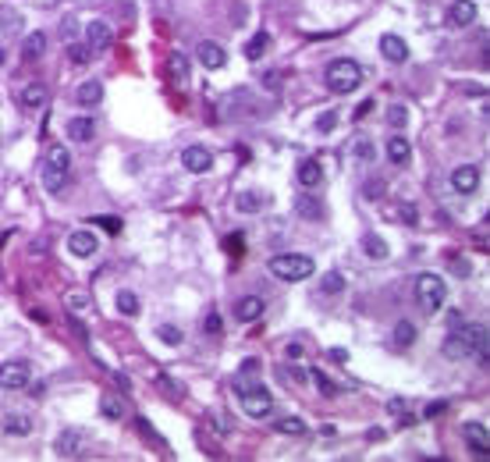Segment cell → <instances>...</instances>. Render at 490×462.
<instances>
[{
    "mask_svg": "<svg viewBox=\"0 0 490 462\" xmlns=\"http://www.w3.org/2000/svg\"><path fill=\"white\" fill-rule=\"evenodd\" d=\"M362 253L370 256V260H377V263H384L387 256H391V249H387V242L380 238V235H362Z\"/></svg>",
    "mask_w": 490,
    "mask_h": 462,
    "instance_id": "obj_25",
    "label": "cell"
},
{
    "mask_svg": "<svg viewBox=\"0 0 490 462\" xmlns=\"http://www.w3.org/2000/svg\"><path fill=\"white\" fill-rule=\"evenodd\" d=\"M256 110H260V104H256V97H253L249 89H235L231 97H228V114L231 117H249Z\"/></svg>",
    "mask_w": 490,
    "mask_h": 462,
    "instance_id": "obj_15",
    "label": "cell"
},
{
    "mask_svg": "<svg viewBox=\"0 0 490 462\" xmlns=\"http://www.w3.org/2000/svg\"><path fill=\"white\" fill-rule=\"evenodd\" d=\"M476 22V4L473 0H455V4L444 11V25L448 28H466Z\"/></svg>",
    "mask_w": 490,
    "mask_h": 462,
    "instance_id": "obj_13",
    "label": "cell"
},
{
    "mask_svg": "<svg viewBox=\"0 0 490 462\" xmlns=\"http://www.w3.org/2000/svg\"><path fill=\"white\" fill-rule=\"evenodd\" d=\"M206 331H210V334H221V317H217V313L206 317Z\"/></svg>",
    "mask_w": 490,
    "mask_h": 462,
    "instance_id": "obj_49",
    "label": "cell"
},
{
    "mask_svg": "<svg viewBox=\"0 0 490 462\" xmlns=\"http://www.w3.org/2000/svg\"><path fill=\"white\" fill-rule=\"evenodd\" d=\"M0 65H4V53H0Z\"/></svg>",
    "mask_w": 490,
    "mask_h": 462,
    "instance_id": "obj_55",
    "label": "cell"
},
{
    "mask_svg": "<svg viewBox=\"0 0 490 462\" xmlns=\"http://www.w3.org/2000/svg\"><path fill=\"white\" fill-rule=\"evenodd\" d=\"M68 60L71 65H89V60H93V50H89L85 43H68Z\"/></svg>",
    "mask_w": 490,
    "mask_h": 462,
    "instance_id": "obj_42",
    "label": "cell"
},
{
    "mask_svg": "<svg viewBox=\"0 0 490 462\" xmlns=\"http://www.w3.org/2000/svg\"><path fill=\"white\" fill-rule=\"evenodd\" d=\"M334 121H338V114H334V110H327V114L316 121V132H330V129H334Z\"/></svg>",
    "mask_w": 490,
    "mask_h": 462,
    "instance_id": "obj_46",
    "label": "cell"
},
{
    "mask_svg": "<svg viewBox=\"0 0 490 462\" xmlns=\"http://www.w3.org/2000/svg\"><path fill=\"white\" fill-rule=\"evenodd\" d=\"M341 288H345V277H341L338 270H327L323 281H320V292H323V295H338Z\"/></svg>",
    "mask_w": 490,
    "mask_h": 462,
    "instance_id": "obj_39",
    "label": "cell"
},
{
    "mask_svg": "<svg viewBox=\"0 0 490 462\" xmlns=\"http://www.w3.org/2000/svg\"><path fill=\"white\" fill-rule=\"evenodd\" d=\"M263 85H267L270 92H278V89H281V75H278V72H267V75H263Z\"/></svg>",
    "mask_w": 490,
    "mask_h": 462,
    "instance_id": "obj_47",
    "label": "cell"
},
{
    "mask_svg": "<svg viewBox=\"0 0 490 462\" xmlns=\"http://www.w3.org/2000/svg\"><path fill=\"white\" fill-rule=\"evenodd\" d=\"M75 100H78L82 107H96V104L103 100V82H96V79L82 82V85L75 89Z\"/></svg>",
    "mask_w": 490,
    "mask_h": 462,
    "instance_id": "obj_24",
    "label": "cell"
},
{
    "mask_svg": "<svg viewBox=\"0 0 490 462\" xmlns=\"http://www.w3.org/2000/svg\"><path fill=\"white\" fill-rule=\"evenodd\" d=\"M85 302H89L85 295H75V292L68 295V306H71V310H85Z\"/></svg>",
    "mask_w": 490,
    "mask_h": 462,
    "instance_id": "obj_51",
    "label": "cell"
},
{
    "mask_svg": "<svg viewBox=\"0 0 490 462\" xmlns=\"http://www.w3.org/2000/svg\"><path fill=\"white\" fill-rule=\"evenodd\" d=\"M100 413L107 416V420H125V402H121V398H114V395H103L100 398Z\"/></svg>",
    "mask_w": 490,
    "mask_h": 462,
    "instance_id": "obj_34",
    "label": "cell"
},
{
    "mask_svg": "<svg viewBox=\"0 0 490 462\" xmlns=\"http://www.w3.org/2000/svg\"><path fill=\"white\" fill-rule=\"evenodd\" d=\"M267 267L278 281H305V277H313V270H316V263L302 253H278V256H270Z\"/></svg>",
    "mask_w": 490,
    "mask_h": 462,
    "instance_id": "obj_4",
    "label": "cell"
},
{
    "mask_svg": "<svg viewBox=\"0 0 490 462\" xmlns=\"http://www.w3.org/2000/svg\"><path fill=\"white\" fill-rule=\"evenodd\" d=\"M96 249H100V238L89 231V228H78V231L68 235V253H71V256L89 260V256H96Z\"/></svg>",
    "mask_w": 490,
    "mask_h": 462,
    "instance_id": "obj_10",
    "label": "cell"
},
{
    "mask_svg": "<svg viewBox=\"0 0 490 462\" xmlns=\"http://www.w3.org/2000/svg\"><path fill=\"white\" fill-rule=\"evenodd\" d=\"M370 110H377V107H373V100H362V104H359V110H355V121H362Z\"/></svg>",
    "mask_w": 490,
    "mask_h": 462,
    "instance_id": "obj_50",
    "label": "cell"
},
{
    "mask_svg": "<svg viewBox=\"0 0 490 462\" xmlns=\"http://www.w3.org/2000/svg\"><path fill=\"white\" fill-rule=\"evenodd\" d=\"M273 427H278V434H305V423L298 416H281Z\"/></svg>",
    "mask_w": 490,
    "mask_h": 462,
    "instance_id": "obj_41",
    "label": "cell"
},
{
    "mask_svg": "<svg viewBox=\"0 0 490 462\" xmlns=\"http://www.w3.org/2000/svg\"><path fill=\"white\" fill-rule=\"evenodd\" d=\"M85 445H89L85 430H78V427H68V430H60V434H57V441H53V452H57L60 459H78V455L85 452Z\"/></svg>",
    "mask_w": 490,
    "mask_h": 462,
    "instance_id": "obj_7",
    "label": "cell"
},
{
    "mask_svg": "<svg viewBox=\"0 0 490 462\" xmlns=\"http://www.w3.org/2000/svg\"><path fill=\"white\" fill-rule=\"evenodd\" d=\"M167 68H171L174 82H189V57L181 53V50H174V53L167 57Z\"/></svg>",
    "mask_w": 490,
    "mask_h": 462,
    "instance_id": "obj_32",
    "label": "cell"
},
{
    "mask_svg": "<svg viewBox=\"0 0 490 462\" xmlns=\"http://www.w3.org/2000/svg\"><path fill=\"white\" fill-rule=\"evenodd\" d=\"M444 299H448V285H444L441 274H419V277H416V302H419V310H423L426 317L441 313Z\"/></svg>",
    "mask_w": 490,
    "mask_h": 462,
    "instance_id": "obj_5",
    "label": "cell"
},
{
    "mask_svg": "<svg viewBox=\"0 0 490 462\" xmlns=\"http://www.w3.org/2000/svg\"><path fill=\"white\" fill-rule=\"evenodd\" d=\"M387 125L398 132V129H405L409 125V107L405 104H394V107H387Z\"/></svg>",
    "mask_w": 490,
    "mask_h": 462,
    "instance_id": "obj_38",
    "label": "cell"
},
{
    "mask_svg": "<svg viewBox=\"0 0 490 462\" xmlns=\"http://www.w3.org/2000/svg\"><path fill=\"white\" fill-rule=\"evenodd\" d=\"M267 47H270V36H267V33H256L249 43H245V57H249V60H260V57L267 53Z\"/></svg>",
    "mask_w": 490,
    "mask_h": 462,
    "instance_id": "obj_36",
    "label": "cell"
},
{
    "mask_svg": "<svg viewBox=\"0 0 490 462\" xmlns=\"http://www.w3.org/2000/svg\"><path fill=\"white\" fill-rule=\"evenodd\" d=\"M89 224H100L107 235H121V217H93Z\"/></svg>",
    "mask_w": 490,
    "mask_h": 462,
    "instance_id": "obj_45",
    "label": "cell"
},
{
    "mask_svg": "<svg viewBox=\"0 0 490 462\" xmlns=\"http://www.w3.org/2000/svg\"><path fill=\"white\" fill-rule=\"evenodd\" d=\"M242 398V409H245V416H253V420H267L270 413H273V395L263 388V384H253L245 395H238Z\"/></svg>",
    "mask_w": 490,
    "mask_h": 462,
    "instance_id": "obj_6",
    "label": "cell"
},
{
    "mask_svg": "<svg viewBox=\"0 0 490 462\" xmlns=\"http://www.w3.org/2000/svg\"><path fill=\"white\" fill-rule=\"evenodd\" d=\"M110 43H114V28H110L103 18H93V22L85 25V47L93 50V57H96V53H103Z\"/></svg>",
    "mask_w": 490,
    "mask_h": 462,
    "instance_id": "obj_8",
    "label": "cell"
},
{
    "mask_svg": "<svg viewBox=\"0 0 490 462\" xmlns=\"http://www.w3.org/2000/svg\"><path fill=\"white\" fill-rule=\"evenodd\" d=\"M93 135H96L93 117H71L68 121V139L71 142H93Z\"/></svg>",
    "mask_w": 490,
    "mask_h": 462,
    "instance_id": "obj_23",
    "label": "cell"
},
{
    "mask_svg": "<svg viewBox=\"0 0 490 462\" xmlns=\"http://www.w3.org/2000/svg\"><path fill=\"white\" fill-rule=\"evenodd\" d=\"M387 409H391V413H402V409H405V402H402V398H391Z\"/></svg>",
    "mask_w": 490,
    "mask_h": 462,
    "instance_id": "obj_54",
    "label": "cell"
},
{
    "mask_svg": "<svg viewBox=\"0 0 490 462\" xmlns=\"http://www.w3.org/2000/svg\"><path fill=\"white\" fill-rule=\"evenodd\" d=\"M409 157H412V142H409L402 132H394V135L387 139V160L402 167V164H409Z\"/></svg>",
    "mask_w": 490,
    "mask_h": 462,
    "instance_id": "obj_22",
    "label": "cell"
},
{
    "mask_svg": "<svg viewBox=\"0 0 490 462\" xmlns=\"http://www.w3.org/2000/svg\"><path fill=\"white\" fill-rule=\"evenodd\" d=\"M263 310H267V306H263V299H260V295H245V299H238V302H235V317H238L242 324L260 320V317H263Z\"/></svg>",
    "mask_w": 490,
    "mask_h": 462,
    "instance_id": "obj_21",
    "label": "cell"
},
{
    "mask_svg": "<svg viewBox=\"0 0 490 462\" xmlns=\"http://www.w3.org/2000/svg\"><path fill=\"white\" fill-rule=\"evenodd\" d=\"M323 82H327V89L330 92H355L359 89V82H362V68L355 65L352 57H338V60H330L327 65V72H323Z\"/></svg>",
    "mask_w": 490,
    "mask_h": 462,
    "instance_id": "obj_3",
    "label": "cell"
},
{
    "mask_svg": "<svg viewBox=\"0 0 490 462\" xmlns=\"http://www.w3.org/2000/svg\"><path fill=\"white\" fill-rule=\"evenodd\" d=\"M135 423H139V434H142L146 441H153V445H157L160 452H167V441H164V438L157 434V430H153V427H149V420H146V416H139Z\"/></svg>",
    "mask_w": 490,
    "mask_h": 462,
    "instance_id": "obj_40",
    "label": "cell"
},
{
    "mask_svg": "<svg viewBox=\"0 0 490 462\" xmlns=\"http://www.w3.org/2000/svg\"><path fill=\"white\" fill-rule=\"evenodd\" d=\"M68 171H71V153L60 146V142L47 146V160H43V185H47V192H53V196L65 192Z\"/></svg>",
    "mask_w": 490,
    "mask_h": 462,
    "instance_id": "obj_2",
    "label": "cell"
},
{
    "mask_svg": "<svg viewBox=\"0 0 490 462\" xmlns=\"http://www.w3.org/2000/svg\"><path fill=\"white\" fill-rule=\"evenodd\" d=\"M441 352L448 359L476 356L480 366H490V338H487V327L483 324H458V327H451V334L444 338V349Z\"/></svg>",
    "mask_w": 490,
    "mask_h": 462,
    "instance_id": "obj_1",
    "label": "cell"
},
{
    "mask_svg": "<svg viewBox=\"0 0 490 462\" xmlns=\"http://www.w3.org/2000/svg\"><path fill=\"white\" fill-rule=\"evenodd\" d=\"M310 377H313V384H316V388H320L323 395H341V388H338V384H334V381H330L327 374H320V370H313V374H310Z\"/></svg>",
    "mask_w": 490,
    "mask_h": 462,
    "instance_id": "obj_43",
    "label": "cell"
},
{
    "mask_svg": "<svg viewBox=\"0 0 490 462\" xmlns=\"http://www.w3.org/2000/svg\"><path fill=\"white\" fill-rule=\"evenodd\" d=\"M235 206H238L242 213H260V210L267 206V196H263V192H242V196L235 199Z\"/></svg>",
    "mask_w": 490,
    "mask_h": 462,
    "instance_id": "obj_31",
    "label": "cell"
},
{
    "mask_svg": "<svg viewBox=\"0 0 490 462\" xmlns=\"http://www.w3.org/2000/svg\"><path fill=\"white\" fill-rule=\"evenodd\" d=\"M352 157H355L359 164H366V167H370V164L377 160V146H373V139H366V135L352 139Z\"/></svg>",
    "mask_w": 490,
    "mask_h": 462,
    "instance_id": "obj_26",
    "label": "cell"
},
{
    "mask_svg": "<svg viewBox=\"0 0 490 462\" xmlns=\"http://www.w3.org/2000/svg\"><path fill=\"white\" fill-rule=\"evenodd\" d=\"M412 342H416V327H412L409 320H398V324H394V345H398V349H409Z\"/></svg>",
    "mask_w": 490,
    "mask_h": 462,
    "instance_id": "obj_35",
    "label": "cell"
},
{
    "mask_svg": "<svg viewBox=\"0 0 490 462\" xmlns=\"http://www.w3.org/2000/svg\"><path fill=\"white\" fill-rule=\"evenodd\" d=\"M462 434H466L469 452H473L476 459L490 455V438H487V427H483V423H466V427H462Z\"/></svg>",
    "mask_w": 490,
    "mask_h": 462,
    "instance_id": "obj_17",
    "label": "cell"
},
{
    "mask_svg": "<svg viewBox=\"0 0 490 462\" xmlns=\"http://www.w3.org/2000/svg\"><path fill=\"white\" fill-rule=\"evenodd\" d=\"M298 185H302V189H320V185H323V164L313 160V157H305L298 164Z\"/></svg>",
    "mask_w": 490,
    "mask_h": 462,
    "instance_id": "obj_20",
    "label": "cell"
},
{
    "mask_svg": "<svg viewBox=\"0 0 490 462\" xmlns=\"http://www.w3.org/2000/svg\"><path fill=\"white\" fill-rule=\"evenodd\" d=\"M196 53H199V65H203L206 72H221V68L228 65V50H224L221 43H213V40H203V43L196 47Z\"/></svg>",
    "mask_w": 490,
    "mask_h": 462,
    "instance_id": "obj_12",
    "label": "cell"
},
{
    "mask_svg": "<svg viewBox=\"0 0 490 462\" xmlns=\"http://www.w3.org/2000/svg\"><path fill=\"white\" fill-rule=\"evenodd\" d=\"M380 53L391 60V65H405V60H409V47H405V40H402V36H394V33L380 36Z\"/></svg>",
    "mask_w": 490,
    "mask_h": 462,
    "instance_id": "obj_18",
    "label": "cell"
},
{
    "mask_svg": "<svg viewBox=\"0 0 490 462\" xmlns=\"http://www.w3.org/2000/svg\"><path fill=\"white\" fill-rule=\"evenodd\" d=\"M451 189L458 196H473L480 189V167L476 164H462V167H455L451 171Z\"/></svg>",
    "mask_w": 490,
    "mask_h": 462,
    "instance_id": "obj_11",
    "label": "cell"
},
{
    "mask_svg": "<svg viewBox=\"0 0 490 462\" xmlns=\"http://www.w3.org/2000/svg\"><path fill=\"white\" fill-rule=\"evenodd\" d=\"M4 434H11V438H25V434H33V420L22 416V413L4 416Z\"/></svg>",
    "mask_w": 490,
    "mask_h": 462,
    "instance_id": "obj_28",
    "label": "cell"
},
{
    "mask_svg": "<svg viewBox=\"0 0 490 462\" xmlns=\"http://www.w3.org/2000/svg\"><path fill=\"white\" fill-rule=\"evenodd\" d=\"M398 217H402L409 228H416V224H419V210H416V203H402V206H398Z\"/></svg>",
    "mask_w": 490,
    "mask_h": 462,
    "instance_id": "obj_44",
    "label": "cell"
},
{
    "mask_svg": "<svg viewBox=\"0 0 490 462\" xmlns=\"http://www.w3.org/2000/svg\"><path fill=\"white\" fill-rule=\"evenodd\" d=\"M260 359H245L242 363V370H238V374L231 377V388H235V395H245V391H249L253 388V377H260ZM260 384V381H256Z\"/></svg>",
    "mask_w": 490,
    "mask_h": 462,
    "instance_id": "obj_19",
    "label": "cell"
},
{
    "mask_svg": "<svg viewBox=\"0 0 490 462\" xmlns=\"http://www.w3.org/2000/svg\"><path fill=\"white\" fill-rule=\"evenodd\" d=\"M114 306H117V313H125V317H139V295L135 292H128V288H121L117 295H114Z\"/></svg>",
    "mask_w": 490,
    "mask_h": 462,
    "instance_id": "obj_30",
    "label": "cell"
},
{
    "mask_svg": "<svg viewBox=\"0 0 490 462\" xmlns=\"http://www.w3.org/2000/svg\"><path fill=\"white\" fill-rule=\"evenodd\" d=\"M181 164H185V171H192V174H206L213 167V153L203 149V146H189L185 153H181Z\"/></svg>",
    "mask_w": 490,
    "mask_h": 462,
    "instance_id": "obj_16",
    "label": "cell"
},
{
    "mask_svg": "<svg viewBox=\"0 0 490 462\" xmlns=\"http://www.w3.org/2000/svg\"><path fill=\"white\" fill-rule=\"evenodd\" d=\"M295 210H298V217H305V221L323 217V206H320L313 196H298V199H295Z\"/></svg>",
    "mask_w": 490,
    "mask_h": 462,
    "instance_id": "obj_33",
    "label": "cell"
},
{
    "mask_svg": "<svg viewBox=\"0 0 490 462\" xmlns=\"http://www.w3.org/2000/svg\"><path fill=\"white\" fill-rule=\"evenodd\" d=\"M47 97H50V92H47L43 82H28V85L18 92V107L28 110V114H33V110H43V107H47Z\"/></svg>",
    "mask_w": 490,
    "mask_h": 462,
    "instance_id": "obj_14",
    "label": "cell"
},
{
    "mask_svg": "<svg viewBox=\"0 0 490 462\" xmlns=\"http://www.w3.org/2000/svg\"><path fill=\"white\" fill-rule=\"evenodd\" d=\"M330 359H334V363H348V352H345V349H330Z\"/></svg>",
    "mask_w": 490,
    "mask_h": 462,
    "instance_id": "obj_53",
    "label": "cell"
},
{
    "mask_svg": "<svg viewBox=\"0 0 490 462\" xmlns=\"http://www.w3.org/2000/svg\"><path fill=\"white\" fill-rule=\"evenodd\" d=\"M43 53H47V33L25 36V43H22V57H25V60H40Z\"/></svg>",
    "mask_w": 490,
    "mask_h": 462,
    "instance_id": "obj_29",
    "label": "cell"
},
{
    "mask_svg": "<svg viewBox=\"0 0 490 462\" xmlns=\"http://www.w3.org/2000/svg\"><path fill=\"white\" fill-rule=\"evenodd\" d=\"M380 192H384V181H370V185H366V199H380Z\"/></svg>",
    "mask_w": 490,
    "mask_h": 462,
    "instance_id": "obj_48",
    "label": "cell"
},
{
    "mask_svg": "<svg viewBox=\"0 0 490 462\" xmlns=\"http://www.w3.org/2000/svg\"><path fill=\"white\" fill-rule=\"evenodd\" d=\"M444 409H448L444 402H434V406H426V420H434V416H441Z\"/></svg>",
    "mask_w": 490,
    "mask_h": 462,
    "instance_id": "obj_52",
    "label": "cell"
},
{
    "mask_svg": "<svg viewBox=\"0 0 490 462\" xmlns=\"http://www.w3.org/2000/svg\"><path fill=\"white\" fill-rule=\"evenodd\" d=\"M157 338H160L164 345H174V349H178L181 342H185V334H181V327H174V324H160V327H157Z\"/></svg>",
    "mask_w": 490,
    "mask_h": 462,
    "instance_id": "obj_37",
    "label": "cell"
},
{
    "mask_svg": "<svg viewBox=\"0 0 490 462\" xmlns=\"http://www.w3.org/2000/svg\"><path fill=\"white\" fill-rule=\"evenodd\" d=\"M22 33V15L11 8H0V40H11Z\"/></svg>",
    "mask_w": 490,
    "mask_h": 462,
    "instance_id": "obj_27",
    "label": "cell"
},
{
    "mask_svg": "<svg viewBox=\"0 0 490 462\" xmlns=\"http://www.w3.org/2000/svg\"><path fill=\"white\" fill-rule=\"evenodd\" d=\"M0 388H4V391H22V388H28V363L11 359V363L0 366Z\"/></svg>",
    "mask_w": 490,
    "mask_h": 462,
    "instance_id": "obj_9",
    "label": "cell"
}]
</instances>
